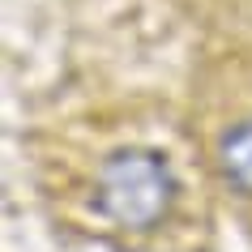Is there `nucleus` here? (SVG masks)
I'll return each mask as SVG.
<instances>
[{"label":"nucleus","instance_id":"2","mask_svg":"<svg viewBox=\"0 0 252 252\" xmlns=\"http://www.w3.org/2000/svg\"><path fill=\"white\" fill-rule=\"evenodd\" d=\"M218 171L239 197H252V120H239L218 137Z\"/></svg>","mask_w":252,"mask_h":252},{"label":"nucleus","instance_id":"1","mask_svg":"<svg viewBox=\"0 0 252 252\" xmlns=\"http://www.w3.org/2000/svg\"><path fill=\"white\" fill-rule=\"evenodd\" d=\"M94 205L124 231H150L175 205V175L158 150H116L98 167Z\"/></svg>","mask_w":252,"mask_h":252}]
</instances>
